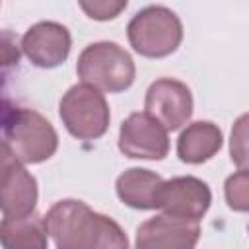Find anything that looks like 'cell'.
<instances>
[{"mask_svg":"<svg viewBox=\"0 0 249 249\" xmlns=\"http://www.w3.org/2000/svg\"><path fill=\"white\" fill-rule=\"evenodd\" d=\"M45 224L56 249H128V237L115 220L76 198L53 204Z\"/></svg>","mask_w":249,"mask_h":249,"instance_id":"6da1fadb","label":"cell"},{"mask_svg":"<svg viewBox=\"0 0 249 249\" xmlns=\"http://www.w3.org/2000/svg\"><path fill=\"white\" fill-rule=\"evenodd\" d=\"M2 134V146L21 163H41L54 156L58 148V136L53 124L41 113L27 107L4 105Z\"/></svg>","mask_w":249,"mask_h":249,"instance_id":"7a4b0ae2","label":"cell"},{"mask_svg":"<svg viewBox=\"0 0 249 249\" xmlns=\"http://www.w3.org/2000/svg\"><path fill=\"white\" fill-rule=\"evenodd\" d=\"M82 84L105 93H119L132 86L136 68L132 56L111 41H99L88 45L76 64Z\"/></svg>","mask_w":249,"mask_h":249,"instance_id":"3957f363","label":"cell"},{"mask_svg":"<svg viewBox=\"0 0 249 249\" xmlns=\"http://www.w3.org/2000/svg\"><path fill=\"white\" fill-rule=\"evenodd\" d=\"M130 47L148 58H163L183 41V25L165 6H146L132 16L126 27Z\"/></svg>","mask_w":249,"mask_h":249,"instance_id":"277c9868","label":"cell"},{"mask_svg":"<svg viewBox=\"0 0 249 249\" xmlns=\"http://www.w3.org/2000/svg\"><path fill=\"white\" fill-rule=\"evenodd\" d=\"M58 113L66 130L78 140H95L103 136L111 119L103 93L86 84H76L62 95Z\"/></svg>","mask_w":249,"mask_h":249,"instance_id":"5b68a950","label":"cell"},{"mask_svg":"<svg viewBox=\"0 0 249 249\" xmlns=\"http://www.w3.org/2000/svg\"><path fill=\"white\" fill-rule=\"evenodd\" d=\"M144 107L165 130H179L193 115V93L175 78H158L146 91Z\"/></svg>","mask_w":249,"mask_h":249,"instance_id":"8992f818","label":"cell"},{"mask_svg":"<svg viewBox=\"0 0 249 249\" xmlns=\"http://www.w3.org/2000/svg\"><path fill=\"white\" fill-rule=\"evenodd\" d=\"M119 150L134 160H163L169 152L167 130L146 111L130 113L119 130Z\"/></svg>","mask_w":249,"mask_h":249,"instance_id":"52a82bcc","label":"cell"},{"mask_svg":"<svg viewBox=\"0 0 249 249\" xmlns=\"http://www.w3.org/2000/svg\"><path fill=\"white\" fill-rule=\"evenodd\" d=\"M37 204V181L18 161L12 152L2 146V189L0 206L4 218H23L33 214Z\"/></svg>","mask_w":249,"mask_h":249,"instance_id":"ba28073f","label":"cell"},{"mask_svg":"<svg viewBox=\"0 0 249 249\" xmlns=\"http://www.w3.org/2000/svg\"><path fill=\"white\" fill-rule=\"evenodd\" d=\"M198 237V222L160 214L138 226L134 249H195Z\"/></svg>","mask_w":249,"mask_h":249,"instance_id":"9c48e42d","label":"cell"},{"mask_svg":"<svg viewBox=\"0 0 249 249\" xmlns=\"http://www.w3.org/2000/svg\"><path fill=\"white\" fill-rule=\"evenodd\" d=\"M72 47L70 31L56 21H39L31 25L21 37V51L37 68L60 66Z\"/></svg>","mask_w":249,"mask_h":249,"instance_id":"30bf717a","label":"cell"},{"mask_svg":"<svg viewBox=\"0 0 249 249\" xmlns=\"http://www.w3.org/2000/svg\"><path fill=\"white\" fill-rule=\"evenodd\" d=\"M212 193L208 185L196 177H173L163 183L160 195V208L167 216L198 222L210 208Z\"/></svg>","mask_w":249,"mask_h":249,"instance_id":"8fae6325","label":"cell"},{"mask_svg":"<svg viewBox=\"0 0 249 249\" xmlns=\"http://www.w3.org/2000/svg\"><path fill=\"white\" fill-rule=\"evenodd\" d=\"M163 179L142 167H130L117 177L115 189L117 196L130 208L136 210H154L160 208V195L163 187Z\"/></svg>","mask_w":249,"mask_h":249,"instance_id":"7c38bea8","label":"cell"},{"mask_svg":"<svg viewBox=\"0 0 249 249\" xmlns=\"http://www.w3.org/2000/svg\"><path fill=\"white\" fill-rule=\"evenodd\" d=\"M222 130L214 123H191L177 138V156L185 163L208 161L222 148Z\"/></svg>","mask_w":249,"mask_h":249,"instance_id":"4fadbf2b","label":"cell"},{"mask_svg":"<svg viewBox=\"0 0 249 249\" xmlns=\"http://www.w3.org/2000/svg\"><path fill=\"white\" fill-rule=\"evenodd\" d=\"M47 224L39 214L23 218H4L0 224V239L4 249H47Z\"/></svg>","mask_w":249,"mask_h":249,"instance_id":"5bb4252c","label":"cell"},{"mask_svg":"<svg viewBox=\"0 0 249 249\" xmlns=\"http://www.w3.org/2000/svg\"><path fill=\"white\" fill-rule=\"evenodd\" d=\"M230 158L239 169L249 171V113L237 117L231 126Z\"/></svg>","mask_w":249,"mask_h":249,"instance_id":"9a60e30c","label":"cell"},{"mask_svg":"<svg viewBox=\"0 0 249 249\" xmlns=\"http://www.w3.org/2000/svg\"><path fill=\"white\" fill-rule=\"evenodd\" d=\"M224 196L231 210L249 212V171L239 169L224 183Z\"/></svg>","mask_w":249,"mask_h":249,"instance_id":"2e32d148","label":"cell"},{"mask_svg":"<svg viewBox=\"0 0 249 249\" xmlns=\"http://www.w3.org/2000/svg\"><path fill=\"white\" fill-rule=\"evenodd\" d=\"M80 8L91 18V19H97V21H107V19H113L117 18L124 8H126V2L124 0H119V2H113V0H99V2H80Z\"/></svg>","mask_w":249,"mask_h":249,"instance_id":"e0dca14e","label":"cell"},{"mask_svg":"<svg viewBox=\"0 0 249 249\" xmlns=\"http://www.w3.org/2000/svg\"><path fill=\"white\" fill-rule=\"evenodd\" d=\"M247 231H249V228H247Z\"/></svg>","mask_w":249,"mask_h":249,"instance_id":"ac0fdd59","label":"cell"}]
</instances>
